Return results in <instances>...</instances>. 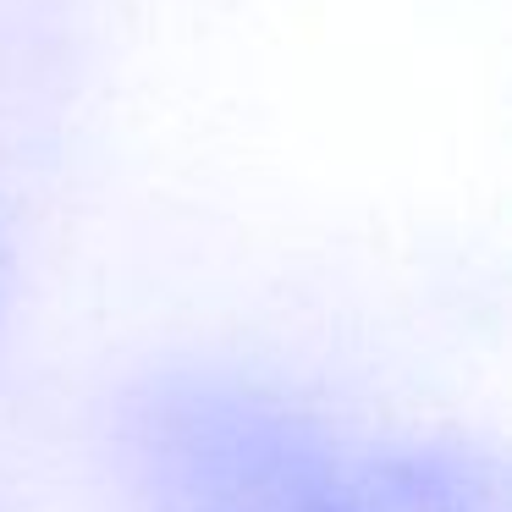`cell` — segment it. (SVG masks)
I'll return each mask as SVG.
<instances>
[{
  "mask_svg": "<svg viewBox=\"0 0 512 512\" xmlns=\"http://www.w3.org/2000/svg\"><path fill=\"white\" fill-rule=\"evenodd\" d=\"M122 441L144 512H391L309 419L221 375L138 386Z\"/></svg>",
  "mask_w": 512,
  "mask_h": 512,
  "instance_id": "6da1fadb",
  "label": "cell"
},
{
  "mask_svg": "<svg viewBox=\"0 0 512 512\" xmlns=\"http://www.w3.org/2000/svg\"><path fill=\"white\" fill-rule=\"evenodd\" d=\"M0 281H6V276H0Z\"/></svg>",
  "mask_w": 512,
  "mask_h": 512,
  "instance_id": "7a4b0ae2",
  "label": "cell"
}]
</instances>
